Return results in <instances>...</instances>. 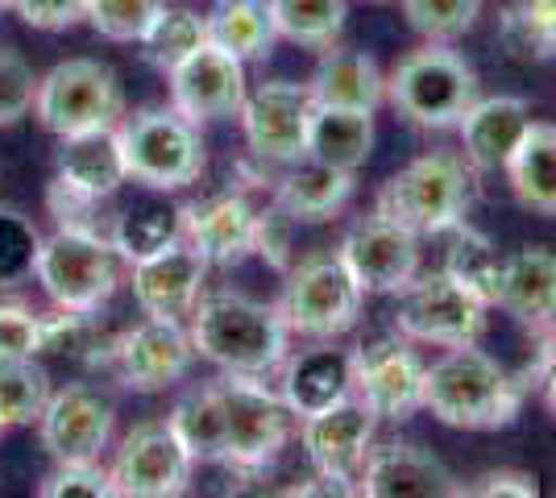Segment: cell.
<instances>
[{
	"mask_svg": "<svg viewBox=\"0 0 556 498\" xmlns=\"http://www.w3.org/2000/svg\"><path fill=\"white\" fill-rule=\"evenodd\" d=\"M478 100V72L448 42H428L387 75V104L416 129H457Z\"/></svg>",
	"mask_w": 556,
	"mask_h": 498,
	"instance_id": "5",
	"label": "cell"
},
{
	"mask_svg": "<svg viewBox=\"0 0 556 498\" xmlns=\"http://www.w3.org/2000/svg\"><path fill=\"white\" fill-rule=\"evenodd\" d=\"M462 495L473 498H498V495H515V498H535L540 495V482L528 470H486V474L473 477V486H462Z\"/></svg>",
	"mask_w": 556,
	"mask_h": 498,
	"instance_id": "46",
	"label": "cell"
},
{
	"mask_svg": "<svg viewBox=\"0 0 556 498\" xmlns=\"http://www.w3.org/2000/svg\"><path fill=\"white\" fill-rule=\"evenodd\" d=\"M113 399L92 382H67L50 391V404L38 420V436L54 461H100V452L113 440Z\"/></svg>",
	"mask_w": 556,
	"mask_h": 498,
	"instance_id": "15",
	"label": "cell"
},
{
	"mask_svg": "<svg viewBox=\"0 0 556 498\" xmlns=\"http://www.w3.org/2000/svg\"><path fill=\"white\" fill-rule=\"evenodd\" d=\"M528 386L478 345H448L424 370V411L444 427L494 432L515 424Z\"/></svg>",
	"mask_w": 556,
	"mask_h": 498,
	"instance_id": "2",
	"label": "cell"
},
{
	"mask_svg": "<svg viewBox=\"0 0 556 498\" xmlns=\"http://www.w3.org/2000/svg\"><path fill=\"white\" fill-rule=\"evenodd\" d=\"M353 170H341L332 163H320L312 154H303L300 163H287V170L275 179V200L287 208V216L300 225L332 220V216L353 200Z\"/></svg>",
	"mask_w": 556,
	"mask_h": 498,
	"instance_id": "26",
	"label": "cell"
},
{
	"mask_svg": "<svg viewBox=\"0 0 556 498\" xmlns=\"http://www.w3.org/2000/svg\"><path fill=\"white\" fill-rule=\"evenodd\" d=\"M307 88L316 95V104H332V108L378 113L387 104V75L366 50L328 47L307 79Z\"/></svg>",
	"mask_w": 556,
	"mask_h": 498,
	"instance_id": "27",
	"label": "cell"
},
{
	"mask_svg": "<svg viewBox=\"0 0 556 498\" xmlns=\"http://www.w3.org/2000/svg\"><path fill=\"white\" fill-rule=\"evenodd\" d=\"M4 9H9V0H0V13H4Z\"/></svg>",
	"mask_w": 556,
	"mask_h": 498,
	"instance_id": "48",
	"label": "cell"
},
{
	"mask_svg": "<svg viewBox=\"0 0 556 498\" xmlns=\"http://www.w3.org/2000/svg\"><path fill=\"white\" fill-rule=\"evenodd\" d=\"M370 150H374V113L316 104V113H312V133H307V154H312V158L357 175L362 166L370 163Z\"/></svg>",
	"mask_w": 556,
	"mask_h": 498,
	"instance_id": "30",
	"label": "cell"
},
{
	"mask_svg": "<svg viewBox=\"0 0 556 498\" xmlns=\"http://www.w3.org/2000/svg\"><path fill=\"white\" fill-rule=\"evenodd\" d=\"M92 361H104L121 386H129L138 395H159V391L187 379V370L195 361V345H191V332L184 320L146 316L141 324L121 332L116 341L100 345V354H92Z\"/></svg>",
	"mask_w": 556,
	"mask_h": 498,
	"instance_id": "11",
	"label": "cell"
},
{
	"mask_svg": "<svg viewBox=\"0 0 556 498\" xmlns=\"http://www.w3.org/2000/svg\"><path fill=\"white\" fill-rule=\"evenodd\" d=\"M507 179L519 208L535 216H556V125L532 120L519 150L510 154Z\"/></svg>",
	"mask_w": 556,
	"mask_h": 498,
	"instance_id": "28",
	"label": "cell"
},
{
	"mask_svg": "<svg viewBox=\"0 0 556 498\" xmlns=\"http://www.w3.org/2000/svg\"><path fill=\"white\" fill-rule=\"evenodd\" d=\"M291 216L287 208L270 200L266 208H257V238H254V254L278 266V270H291Z\"/></svg>",
	"mask_w": 556,
	"mask_h": 498,
	"instance_id": "44",
	"label": "cell"
},
{
	"mask_svg": "<svg viewBox=\"0 0 556 498\" xmlns=\"http://www.w3.org/2000/svg\"><path fill=\"white\" fill-rule=\"evenodd\" d=\"M257 208L245 191H220L208 200L184 204V241H191L208 266H237L254 254Z\"/></svg>",
	"mask_w": 556,
	"mask_h": 498,
	"instance_id": "22",
	"label": "cell"
},
{
	"mask_svg": "<svg viewBox=\"0 0 556 498\" xmlns=\"http://www.w3.org/2000/svg\"><path fill=\"white\" fill-rule=\"evenodd\" d=\"M278 374H282L278 379L282 404L291 407L295 420H307L353 395V349H341L332 341H312L307 349H291Z\"/></svg>",
	"mask_w": 556,
	"mask_h": 498,
	"instance_id": "21",
	"label": "cell"
},
{
	"mask_svg": "<svg viewBox=\"0 0 556 498\" xmlns=\"http://www.w3.org/2000/svg\"><path fill=\"white\" fill-rule=\"evenodd\" d=\"M166 424L195 457V465H225V411H220V395L212 382L187 391L184 399L170 407Z\"/></svg>",
	"mask_w": 556,
	"mask_h": 498,
	"instance_id": "33",
	"label": "cell"
},
{
	"mask_svg": "<svg viewBox=\"0 0 556 498\" xmlns=\"http://www.w3.org/2000/svg\"><path fill=\"white\" fill-rule=\"evenodd\" d=\"M486 0H403V13L428 42H457L482 17Z\"/></svg>",
	"mask_w": 556,
	"mask_h": 498,
	"instance_id": "38",
	"label": "cell"
},
{
	"mask_svg": "<svg viewBox=\"0 0 556 498\" xmlns=\"http://www.w3.org/2000/svg\"><path fill=\"white\" fill-rule=\"evenodd\" d=\"M300 440L316 474L357 495L353 486L366 465V452L374 449V411L357 395H349L328 411L300 420Z\"/></svg>",
	"mask_w": 556,
	"mask_h": 498,
	"instance_id": "16",
	"label": "cell"
},
{
	"mask_svg": "<svg viewBox=\"0 0 556 498\" xmlns=\"http://www.w3.org/2000/svg\"><path fill=\"white\" fill-rule=\"evenodd\" d=\"M42 498H109L113 495V477L100 461H54L42 482H38Z\"/></svg>",
	"mask_w": 556,
	"mask_h": 498,
	"instance_id": "42",
	"label": "cell"
},
{
	"mask_svg": "<svg viewBox=\"0 0 556 498\" xmlns=\"http://www.w3.org/2000/svg\"><path fill=\"white\" fill-rule=\"evenodd\" d=\"M362 299H366V291L357 286V279L341 261V254L332 250V254H312V258L295 261L287 270L278 311H282L291 336L337 341V336H345L357 324Z\"/></svg>",
	"mask_w": 556,
	"mask_h": 498,
	"instance_id": "8",
	"label": "cell"
},
{
	"mask_svg": "<svg viewBox=\"0 0 556 498\" xmlns=\"http://www.w3.org/2000/svg\"><path fill=\"white\" fill-rule=\"evenodd\" d=\"M532 129V108L519 95H478L469 113L457 120L465 145V163L473 170H507L510 154Z\"/></svg>",
	"mask_w": 556,
	"mask_h": 498,
	"instance_id": "24",
	"label": "cell"
},
{
	"mask_svg": "<svg viewBox=\"0 0 556 498\" xmlns=\"http://www.w3.org/2000/svg\"><path fill=\"white\" fill-rule=\"evenodd\" d=\"M121 254L104 229H84V225H59L50 238L38 245L34 279L42 283L50 304L59 311H79L96 316L121 286Z\"/></svg>",
	"mask_w": 556,
	"mask_h": 498,
	"instance_id": "4",
	"label": "cell"
},
{
	"mask_svg": "<svg viewBox=\"0 0 556 498\" xmlns=\"http://www.w3.org/2000/svg\"><path fill=\"white\" fill-rule=\"evenodd\" d=\"M38 75L13 47H0V129L17 125L34 113Z\"/></svg>",
	"mask_w": 556,
	"mask_h": 498,
	"instance_id": "41",
	"label": "cell"
},
{
	"mask_svg": "<svg viewBox=\"0 0 556 498\" xmlns=\"http://www.w3.org/2000/svg\"><path fill=\"white\" fill-rule=\"evenodd\" d=\"M166 88H170V104L195 125L237 117L250 95L245 63L232 59L229 50H220L216 42L187 54L175 72H166Z\"/></svg>",
	"mask_w": 556,
	"mask_h": 498,
	"instance_id": "18",
	"label": "cell"
},
{
	"mask_svg": "<svg viewBox=\"0 0 556 498\" xmlns=\"http://www.w3.org/2000/svg\"><path fill=\"white\" fill-rule=\"evenodd\" d=\"M116 142H121V154H125L129 183H141L150 191H184L208 166L200 125L187 120L175 104L138 108L134 117H121Z\"/></svg>",
	"mask_w": 556,
	"mask_h": 498,
	"instance_id": "6",
	"label": "cell"
},
{
	"mask_svg": "<svg viewBox=\"0 0 556 498\" xmlns=\"http://www.w3.org/2000/svg\"><path fill=\"white\" fill-rule=\"evenodd\" d=\"M109 477L113 495L121 498H179L191 490L195 457L184 449L166 420H146L121 436Z\"/></svg>",
	"mask_w": 556,
	"mask_h": 498,
	"instance_id": "12",
	"label": "cell"
},
{
	"mask_svg": "<svg viewBox=\"0 0 556 498\" xmlns=\"http://www.w3.org/2000/svg\"><path fill=\"white\" fill-rule=\"evenodd\" d=\"M50 391V374L34 357H0V432L38 424Z\"/></svg>",
	"mask_w": 556,
	"mask_h": 498,
	"instance_id": "34",
	"label": "cell"
},
{
	"mask_svg": "<svg viewBox=\"0 0 556 498\" xmlns=\"http://www.w3.org/2000/svg\"><path fill=\"white\" fill-rule=\"evenodd\" d=\"M424 361L403 341H374L353 349V395L374 411V420L403 424L424 411Z\"/></svg>",
	"mask_w": 556,
	"mask_h": 498,
	"instance_id": "14",
	"label": "cell"
},
{
	"mask_svg": "<svg viewBox=\"0 0 556 498\" xmlns=\"http://www.w3.org/2000/svg\"><path fill=\"white\" fill-rule=\"evenodd\" d=\"M503 266L507 258L494 250V241L486 233H478L469 220L448 229V254H444V270L457 283L478 295L486 308H498V291H503Z\"/></svg>",
	"mask_w": 556,
	"mask_h": 498,
	"instance_id": "32",
	"label": "cell"
},
{
	"mask_svg": "<svg viewBox=\"0 0 556 498\" xmlns=\"http://www.w3.org/2000/svg\"><path fill=\"white\" fill-rule=\"evenodd\" d=\"M166 0H88L84 22L109 42H141Z\"/></svg>",
	"mask_w": 556,
	"mask_h": 498,
	"instance_id": "39",
	"label": "cell"
},
{
	"mask_svg": "<svg viewBox=\"0 0 556 498\" xmlns=\"http://www.w3.org/2000/svg\"><path fill=\"white\" fill-rule=\"evenodd\" d=\"M498 308L507 311L515 324H523L535 336L556 332V254L544 245H523L507 254L503 266V291Z\"/></svg>",
	"mask_w": 556,
	"mask_h": 498,
	"instance_id": "25",
	"label": "cell"
},
{
	"mask_svg": "<svg viewBox=\"0 0 556 498\" xmlns=\"http://www.w3.org/2000/svg\"><path fill=\"white\" fill-rule=\"evenodd\" d=\"M278 38L307 50L337 47L349 17V0H270Z\"/></svg>",
	"mask_w": 556,
	"mask_h": 498,
	"instance_id": "35",
	"label": "cell"
},
{
	"mask_svg": "<svg viewBox=\"0 0 556 498\" xmlns=\"http://www.w3.org/2000/svg\"><path fill=\"white\" fill-rule=\"evenodd\" d=\"M312 113H316V95H312L307 84L266 79L257 92L245 95L237 117H241V129H245V145L262 163L287 166L300 163L307 154Z\"/></svg>",
	"mask_w": 556,
	"mask_h": 498,
	"instance_id": "13",
	"label": "cell"
},
{
	"mask_svg": "<svg viewBox=\"0 0 556 498\" xmlns=\"http://www.w3.org/2000/svg\"><path fill=\"white\" fill-rule=\"evenodd\" d=\"M353 490L366 498H453L462 495V482L432 449L394 440L366 452Z\"/></svg>",
	"mask_w": 556,
	"mask_h": 498,
	"instance_id": "19",
	"label": "cell"
},
{
	"mask_svg": "<svg viewBox=\"0 0 556 498\" xmlns=\"http://www.w3.org/2000/svg\"><path fill=\"white\" fill-rule=\"evenodd\" d=\"M486 304L469 295L448 270H419L399 291L394 329L416 345H478L486 332Z\"/></svg>",
	"mask_w": 556,
	"mask_h": 498,
	"instance_id": "10",
	"label": "cell"
},
{
	"mask_svg": "<svg viewBox=\"0 0 556 498\" xmlns=\"http://www.w3.org/2000/svg\"><path fill=\"white\" fill-rule=\"evenodd\" d=\"M540 391H544V404H548V411L556 416V354H553V361H548V370L540 374Z\"/></svg>",
	"mask_w": 556,
	"mask_h": 498,
	"instance_id": "47",
	"label": "cell"
},
{
	"mask_svg": "<svg viewBox=\"0 0 556 498\" xmlns=\"http://www.w3.org/2000/svg\"><path fill=\"white\" fill-rule=\"evenodd\" d=\"M129 183L125 154L116 142V129H88L59 138L54 150V188L71 191L88 204H100Z\"/></svg>",
	"mask_w": 556,
	"mask_h": 498,
	"instance_id": "23",
	"label": "cell"
},
{
	"mask_svg": "<svg viewBox=\"0 0 556 498\" xmlns=\"http://www.w3.org/2000/svg\"><path fill=\"white\" fill-rule=\"evenodd\" d=\"M225 411V470L241 477L266 474L291 440V407L266 386L262 374H225L212 379Z\"/></svg>",
	"mask_w": 556,
	"mask_h": 498,
	"instance_id": "7",
	"label": "cell"
},
{
	"mask_svg": "<svg viewBox=\"0 0 556 498\" xmlns=\"http://www.w3.org/2000/svg\"><path fill=\"white\" fill-rule=\"evenodd\" d=\"M208 42L229 50L241 63L270 59V50L278 42L270 0H220L208 13Z\"/></svg>",
	"mask_w": 556,
	"mask_h": 498,
	"instance_id": "29",
	"label": "cell"
},
{
	"mask_svg": "<svg viewBox=\"0 0 556 498\" xmlns=\"http://www.w3.org/2000/svg\"><path fill=\"white\" fill-rule=\"evenodd\" d=\"M150 67L159 72H175L187 54H195L200 47H208V17L191 13V9H163L154 25L146 29V38L138 42Z\"/></svg>",
	"mask_w": 556,
	"mask_h": 498,
	"instance_id": "37",
	"label": "cell"
},
{
	"mask_svg": "<svg viewBox=\"0 0 556 498\" xmlns=\"http://www.w3.org/2000/svg\"><path fill=\"white\" fill-rule=\"evenodd\" d=\"M42 233L34 229V220L17 208H0V291L17 286L34 274Z\"/></svg>",
	"mask_w": 556,
	"mask_h": 498,
	"instance_id": "40",
	"label": "cell"
},
{
	"mask_svg": "<svg viewBox=\"0 0 556 498\" xmlns=\"http://www.w3.org/2000/svg\"><path fill=\"white\" fill-rule=\"evenodd\" d=\"M195 357L212 361L225 374H275L291 354V329L278 304H262L237 291L200 295L187 316Z\"/></svg>",
	"mask_w": 556,
	"mask_h": 498,
	"instance_id": "1",
	"label": "cell"
},
{
	"mask_svg": "<svg viewBox=\"0 0 556 498\" xmlns=\"http://www.w3.org/2000/svg\"><path fill=\"white\" fill-rule=\"evenodd\" d=\"M498 38L510 59L519 63H544L556 54V0H515L503 22Z\"/></svg>",
	"mask_w": 556,
	"mask_h": 498,
	"instance_id": "36",
	"label": "cell"
},
{
	"mask_svg": "<svg viewBox=\"0 0 556 498\" xmlns=\"http://www.w3.org/2000/svg\"><path fill=\"white\" fill-rule=\"evenodd\" d=\"M109 241H113V250L121 254L125 266H138V261L170 250L175 241H184V208L163 204V200L134 204L113 220Z\"/></svg>",
	"mask_w": 556,
	"mask_h": 498,
	"instance_id": "31",
	"label": "cell"
},
{
	"mask_svg": "<svg viewBox=\"0 0 556 498\" xmlns=\"http://www.w3.org/2000/svg\"><path fill=\"white\" fill-rule=\"evenodd\" d=\"M337 254L366 295H399L419 274V238L378 213L357 220Z\"/></svg>",
	"mask_w": 556,
	"mask_h": 498,
	"instance_id": "17",
	"label": "cell"
},
{
	"mask_svg": "<svg viewBox=\"0 0 556 498\" xmlns=\"http://www.w3.org/2000/svg\"><path fill=\"white\" fill-rule=\"evenodd\" d=\"M129 283H134V299L146 316L187 320L208 283V258L191 241H175L163 254L129 266Z\"/></svg>",
	"mask_w": 556,
	"mask_h": 498,
	"instance_id": "20",
	"label": "cell"
},
{
	"mask_svg": "<svg viewBox=\"0 0 556 498\" xmlns=\"http://www.w3.org/2000/svg\"><path fill=\"white\" fill-rule=\"evenodd\" d=\"M42 354V316L25 304H0V357Z\"/></svg>",
	"mask_w": 556,
	"mask_h": 498,
	"instance_id": "43",
	"label": "cell"
},
{
	"mask_svg": "<svg viewBox=\"0 0 556 498\" xmlns=\"http://www.w3.org/2000/svg\"><path fill=\"white\" fill-rule=\"evenodd\" d=\"M34 117L54 138L88 133V129H116L125 117V92L109 63L67 59L38 79Z\"/></svg>",
	"mask_w": 556,
	"mask_h": 498,
	"instance_id": "9",
	"label": "cell"
},
{
	"mask_svg": "<svg viewBox=\"0 0 556 498\" xmlns=\"http://www.w3.org/2000/svg\"><path fill=\"white\" fill-rule=\"evenodd\" d=\"M9 9H13L29 29L59 34V29H71L75 22H84L88 0H9Z\"/></svg>",
	"mask_w": 556,
	"mask_h": 498,
	"instance_id": "45",
	"label": "cell"
},
{
	"mask_svg": "<svg viewBox=\"0 0 556 498\" xmlns=\"http://www.w3.org/2000/svg\"><path fill=\"white\" fill-rule=\"evenodd\" d=\"M469 204H473V166L448 150H437L394 170L378 188L374 213L412 229L424 241L444 238L453 225H462Z\"/></svg>",
	"mask_w": 556,
	"mask_h": 498,
	"instance_id": "3",
	"label": "cell"
}]
</instances>
